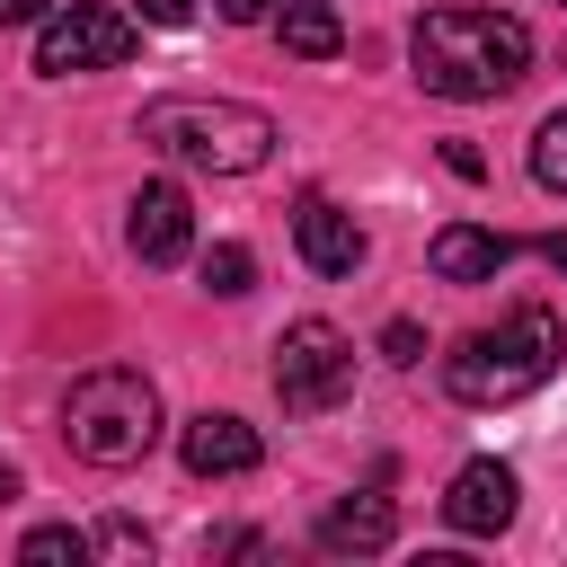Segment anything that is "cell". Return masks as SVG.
Segmentation results:
<instances>
[{
    "instance_id": "6da1fadb",
    "label": "cell",
    "mask_w": 567,
    "mask_h": 567,
    "mask_svg": "<svg viewBox=\"0 0 567 567\" xmlns=\"http://www.w3.org/2000/svg\"><path fill=\"white\" fill-rule=\"evenodd\" d=\"M408 62L434 97H505L523 71H532V27L505 18V9H425L408 27Z\"/></svg>"
},
{
    "instance_id": "7a4b0ae2",
    "label": "cell",
    "mask_w": 567,
    "mask_h": 567,
    "mask_svg": "<svg viewBox=\"0 0 567 567\" xmlns=\"http://www.w3.org/2000/svg\"><path fill=\"white\" fill-rule=\"evenodd\" d=\"M558 354H567L558 310L523 301V310H505L496 328H478V337H461V346L443 354V390H452L461 408H514V399H532V390L558 372Z\"/></svg>"
},
{
    "instance_id": "3957f363",
    "label": "cell",
    "mask_w": 567,
    "mask_h": 567,
    "mask_svg": "<svg viewBox=\"0 0 567 567\" xmlns=\"http://www.w3.org/2000/svg\"><path fill=\"white\" fill-rule=\"evenodd\" d=\"M142 142L186 159V168H213V177H248L275 159V115L248 106V97H151L142 106Z\"/></svg>"
},
{
    "instance_id": "277c9868",
    "label": "cell",
    "mask_w": 567,
    "mask_h": 567,
    "mask_svg": "<svg viewBox=\"0 0 567 567\" xmlns=\"http://www.w3.org/2000/svg\"><path fill=\"white\" fill-rule=\"evenodd\" d=\"M62 434H71L80 461H97V470H133V461L159 443V390H151V372H133V363H97V372H80L71 399H62Z\"/></svg>"
},
{
    "instance_id": "5b68a950",
    "label": "cell",
    "mask_w": 567,
    "mask_h": 567,
    "mask_svg": "<svg viewBox=\"0 0 567 567\" xmlns=\"http://www.w3.org/2000/svg\"><path fill=\"white\" fill-rule=\"evenodd\" d=\"M354 390V337L337 319H292L275 337V399L284 416H328Z\"/></svg>"
},
{
    "instance_id": "8992f818",
    "label": "cell",
    "mask_w": 567,
    "mask_h": 567,
    "mask_svg": "<svg viewBox=\"0 0 567 567\" xmlns=\"http://www.w3.org/2000/svg\"><path fill=\"white\" fill-rule=\"evenodd\" d=\"M142 27L124 9H97V0H71V9H44L35 18V71L44 80H80V71H115L133 62Z\"/></svg>"
},
{
    "instance_id": "52a82bcc",
    "label": "cell",
    "mask_w": 567,
    "mask_h": 567,
    "mask_svg": "<svg viewBox=\"0 0 567 567\" xmlns=\"http://www.w3.org/2000/svg\"><path fill=\"white\" fill-rule=\"evenodd\" d=\"M514 505H523V478H514L505 461H470V470H452V487H443V523H452L461 540H496V532L514 523Z\"/></svg>"
},
{
    "instance_id": "ba28073f",
    "label": "cell",
    "mask_w": 567,
    "mask_h": 567,
    "mask_svg": "<svg viewBox=\"0 0 567 567\" xmlns=\"http://www.w3.org/2000/svg\"><path fill=\"white\" fill-rule=\"evenodd\" d=\"M124 239H133V257L142 266H177L186 248H195V204H186V186H142L133 204H124Z\"/></svg>"
},
{
    "instance_id": "9c48e42d",
    "label": "cell",
    "mask_w": 567,
    "mask_h": 567,
    "mask_svg": "<svg viewBox=\"0 0 567 567\" xmlns=\"http://www.w3.org/2000/svg\"><path fill=\"white\" fill-rule=\"evenodd\" d=\"M177 452H186V470H195V478H248V470L266 461V443H257V425H248V416H221V408H204V416H186V434H177Z\"/></svg>"
},
{
    "instance_id": "30bf717a",
    "label": "cell",
    "mask_w": 567,
    "mask_h": 567,
    "mask_svg": "<svg viewBox=\"0 0 567 567\" xmlns=\"http://www.w3.org/2000/svg\"><path fill=\"white\" fill-rule=\"evenodd\" d=\"M292 248H301L310 275H354V266H363V230H354V213L328 204V195H310V204L292 213Z\"/></svg>"
},
{
    "instance_id": "8fae6325",
    "label": "cell",
    "mask_w": 567,
    "mask_h": 567,
    "mask_svg": "<svg viewBox=\"0 0 567 567\" xmlns=\"http://www.w3.org/2000/svg\"><path fill=\"white\" fill-rule=\"evenodd\" d=\"M514 248H523V239H505V230H487V221H452V230H434L425 257H434L443 284H496Z\"/></svg>"
},
{
    "instance_id": "7c38bea8",
    "label": "cell",
    "mask_w": 567,
    "mask_h": 567,
    "mask_svg": "<svg viewBox=\"0 0 567 567\" xmlns=\"http://www.w3.org/2000/svg\"><path fill=\"white\" fill-rule=\"evenodd\" d=\"M390 532H399V514H390V496H346V505H328L319 514V549H390Z\"/></svg>"
},
{
    "instance_id": "4fadbf2b",
    "label": "cell",
    "mask_w": 567,
    "mask_h": 567,
    "mask_svg": "<svg viewBox=\"0 0 567 567\" xmlns=\"http://www.w3.org/2000/svg\"><path fill=\"white\" fill-rule=\"evenodd\" d=\"M275 35H284V53H301V62H328V53L346 44V27H337L328 0H275Z\"/></svg>"
},
{
    "instance_id": "5bb4252c",
    "label": "cell",
    "mask_w": 567,
    "mask_h": 567,
    "mask_svg": "<svg viewBox=\"0 0 567 567\" xmlns=\"http://www.w3.org/2000/svg\"><path fill=\"white\" fill-rule=\"evenodd\" d=\"M248 284H257V257H248L239 239H213V248H204V292H221V301H239Z\"/></svg>"
},
{
    "instance_id": "9a60e30c",
    "label": "cell",
    "mask_w": 567,
    "mask_h": 567,
    "mask_svg": "<svg viewBox=\"0 0 567 567\" xmlns=\"http://www.w3.org/2000/svg\"><path fill=\"white\" fill-rule=\"evenodd\" d=\"M532 177H540L549 195H567V106L540 115V133H532Z\"/></svg>"
},
{
    "instance_id": "2e32d148",
    "label": "cell",
    "mask_w": 567,
    "mask_h": 567,
    "mask_svg": "<svg viewBox=\"0 0 567 567\" xmlns=\"http://www.w3.org/2000/svg\"><path fill=\"white\" fill-rule=\"evenodd\" d=\"M18 558H27V567H62V558L80 567V558H89V532H71V523H44V532H27V549H18Z\"/></svg>"
},
{
    "instance_id": "e0dca14e",
    "label": "cell",
    "mask_w": 567,
    "mask_h": 567,
    "mask_svg": "<svg viewBox=\"0 0 567 567\" xmlns=\"http://www.w3.org/2000/svg\"><path fill=\"white\" fill-rule=\"evenodd\" d=\"M89 549H106V558H142L151 532H142V523H106V532H89Z\"/></svg>"
},
{
    "instance_id": "ac0fdd59",
    "label": "cell",
    "mask_w": 567,
    "mask_h": 567,
    "mask_svg": "<svg viewBox=\"0 0 567 567\" xmlns=\"http://www.w3.org/2000/svg\"><path fill=\"white\" fill-rule=\"evenodd\" d=\"M381 354H390V363H416V354H425V328H416V319H390V328H381Z\"/></svg>"
},
{
    "instance_id": "d6986e66",
    "label": "cell",
    "mask_w": 567,
    "mask_h": 567,
    "mask_svg": "<svg viewBox=\"0 0 567 567\" xmlns=\"http://www.w3.org/2000/svg\"><path fill=\"white\" fill-rule=\"evenodd\" d=\"M142 18L151 27H186V18H204V0H142Z\"/></svg>"
},
{
    "instance_id": "ffe728a7",
    "label": "cell",
    "mask_w": 567,
    "mask_h": 567,
    "mask_svg": "<svg viewBox=\"0 0 567 567\" xmlns=\"http://www.w3.org/2000/svg\"><path fill=\"white\" fill-rule=\"evenodd\" d=\"M230 27H257V18H275V0H213Z\"/></svg>"
},
{
    "instance_id": "44dd1931",
    "label": "cell",
    "mask_w": 567,
    "mask_h": 567,
    "mask_svg": "<svg viewBox=\"0 0 567 567\" xmlns=\"http://www.w3.org/2000/svg\"><path fill=\"white\" fill-rule=\"evenodd\" d=\"M44 9H53V0H0V27H35Z\"/></svg>"
},
{
    "instance_id": "7402d4cb",
    "label": "cell",
    "mask_w": 567,
    "mask_h": 567,
    "mask_svg": "<svg viewBox=\"0 0 567 567\" xmlns=\"http://www.w3.org/2000/svg\"><path fill=\"white\" fill-rule=\"evenodd\" d=\"M540 257H549V266L567 275V230H549V239H540Z\"/></svg>"
}]
</instances>
